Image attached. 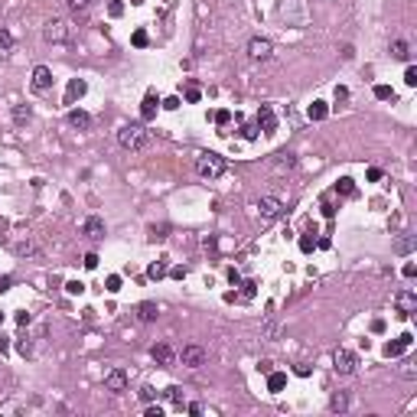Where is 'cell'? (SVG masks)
Returning a JSON list of instances; mask_svg holds the SVG:
<instances>
[{
	"label": "cell",
	"mask_w": 417,
	"mask_h": 417,
	"mask_svg": "<svg viewBox=\"0 0 417 417\" xmlns=\"http://www.w3.org/2000/svg\"><path fill=\"white\" fill-rule=\"evenodd\" d=\"M401 274H404V277H414V274H417V264H404Z\"/></svg>",
	"instance_id": "obj_60"
},
{
	"label": "cell",
	"mask_w": 417,
	"mask_h": 417,
	"mask_svg": "<svg viewBox=\"0 0 417 417\" xmlns=\"http://www.w3.org/2000/svg\"><path fill=\"white\" fill-rule=\"evenodd\" d=\"M401 378H407V381H414V378H417L414 362H404V365H401Z\"/></svg>",
	"instance_id": "obj_42"
},
{
	"label": "cell",
	"mask_w": 417,
	"mask_h": 417,
	"mask_svg": "<svg viewBox=\"0 0 417 417\" xmlns=\"http://www.w3.org/2000/svg\"><path fill=\"white\" fill-rule=\"evenodd\" d=\"M313 248H316V238H313V235H300V251L310 254Z\"/></svg>",
	"instance_id": "obj_37"
},
{
	"label": "cell",
	"mask_w": 417,
	"mask_h": 417,
	"mask_svg": "<svg viewBox=\"0 0 417 417\" xmlns=\"http://www.w3.org/2000/svg\"><path fill=\"white\" fill-rule=\"evenodd\" d=\"M137 398H140V401H144V404H153V401H157V391H153V388H150V385H144V388H140V391H137Z\"/></svg>",
	"instance_id": "obj_35"
},
{
	"label": "cell",
	"mask_w": 417,
	"mask_h": 417,
	"mask_svg": "<svg viewBox=\"0 0 417 417\" xmlns=\"http://www.w3.org/2000/svg\"><path fill=\"white\" fill-rule=\"evenodd\" d=\"M166 274H170V277H176V280H183V277H186V268H173V271H166Z\"/></svg>",
	"instance_id": "obj_58"
},
{
	"label": "cell",
	"mask_w": 417,
	"mask_h": 417,
	"mask_svg": "<svg viewBox=\"0 0 417 417\" xmlns=\"http://www.w3.org/2000/svg\"><path fill=\"white\" fill-rule=\"evenodd\" d=\"M108 13H111V16H121V13H124V4H121V0H114V4L108 7Z\"/></svg>",
	"instance_id": "obj_52"
},
{
	"label": "cell",
	"mask_w": 417,
	"mask_h": 417,
	"mask_svg": "<svg viewBox=\"0 0 417 417\" xmlns=\"http://www.w3.org/2000/svg\"><path fill=\"white\" fill-rule=\"evenodd\" d=\"M72 36H75V30H72L69 20H49L46 26H42V39L52 42V46H69Z\"/></svg>",
	"instance_id": "obj_3"
},
{
	"label": "cell",
	"mask_w": 417,
	"mask_h": 417,
	"mask_svg": "<svg viewBox=\"0 0 417 417\" xmlns=\"http://www.w3.org/2000/svg\"><path fill=\"white\" fill-rule=\"evenodd\" d=\"M147 277H150V280H163V277H166V261H153V264L147 268Z\"/></svg>",
	"instance_id": "obj_26"
},
{
	"label": "cell",
	"mask_w": 417,
	"mask_h": 417,
	"mask_svg": "<svg viewBox=\"0 0 417 417\" xmlns=\"http://www.w3.org/2000/svg\"><path fill=\"white\" fill-rule=\"evenodd\" d=\"M4 352H10V339H7V336H0V356H4Z\"/></svg>",
	"instance_id": "obj_61"
},
{
	"label": "cell",
	"mask_w": 417,
	"mask_h": 417,
	"mask_svg": "<svg viewBox=\"0 0 417 417\" xmlns=\"http://www.w3.org/2000/svg\"><path fill=\"white\" fill-rule=\"evenodd\" d=\"M411 342H414V336H411V333H401V336H398L394 342H388V345H385V356H388V359H398V356H404V352L411 349Z\"/></svg>",
	"instance_id": "obj_12"
},
{
	"label": "cell",
	"mask_w": 417,
	"mask_h": 417,
	"mask_svg": "<svg viewBox=\"0 0 417 417\" xmlns=\"http://www.w3.org/2000/svg\"><path fill=\"white\" fill-rule=\"evenodd\" d=\"M375 98L378 101H394V88L391 85H375Z\"/></svg>",
	"instance_id": "obj_30"
},
{
	"label": "cell",
	"mask_w": 417,
	"mask_h": 417,
	"mask_svg": "<svg viewBox=\"0 0 417 417\" xmlns=\"http://www.w3.org/2000/svg\"><path fill=\"white\" fill-rule=\"evenodd\" d=\"M157 316H160V306L150 303V300H144V303L137 306V319L140 323H157Z\"/></svg>",
	"instance_id": "obj_18"
},
{
	"label": "cell",
	"mask_w": 417,
	"mask_h": 417,
	"mask_svg": "<svg viewBox=\"0 0 417 417\" xmlns=\"http://www.w3.org/2000/svg\"><path fill=\"white\" fill-rule=\"evenodd\" d=\"M254 294H258V283H254V280H245V283H242V297H245V300H254Z\"/></svg>",
	"instance_id": "obj_38"
},
{
	"label": "cell",
	"mask_w": 417,
	"mask_h": 417,
	"mask_svg": "<svg viewBox=\"0 0 417 417\" xmlns=\"http://www.w3.org/2000/svg\"><path fill=\"white\" fill-rule=\"evenodd\" d=\"M163 108H166V111H176V108H180V98H176V95H170V98L163 101Z\"/></svg>",
	"instance_id": "obj_50"
},
{
	"label": "cell",
	"mask_w": 417,
	"mask_h": 417,
	"mask_svg": "<svg viewBox=\"0 0 417 417\" xmlns=\"http://www.w3.org/2000/svg\"><path fill=\"white\" fill-rule=\"evenodd\" d=\"M130 42H134L137 49H144L147 42H150V36H147V30H134V36H130Z\"/></svg>",
	"instance_id": "obj_36"
},
{
	"label": "cell",
	"mask_w": 417,
	"mask_h": 417,
	"mask_svg": "<svg viewBox=\"0 0 417 417\" xmlns=\"http://www.w3.org/2000/svg\"><path fill=\"white\" fill-rule=\"evenodd\" d=\"M30 313H26V310H20V313H16V323H20V326H30Z\"/></svg>",
	"instance_id": "obj_54"
},
{
	"label": "cell",
	"mask_w": 417,
	"mask_h": 417,
	"mask_svg": "<svg viewBox=\"0 0 417 417\" xmlns=\"http://www.w3.org/2000/svg\"><path fill=\"white\" fill-rule=\"evenodd\" d=\"M258 371H261V375H268V371H274V362H271V359H261V362H258Z\"/></svg>",
	"instance_id": "obj_49"
},
{
	"label": "cell",
	"mask_w": 417,
	"mask_h": 417,
	"mask_svg": "<svg viewBox=\"0 0 417 417\" xmlns=\"http://www.w3.org/2000/svg\"><path fill=\"white\" fill-rule=\"evenodd\" d=\"M283 385H287V375L283 371H268V391H283Z\"/></svg>",
	"instance_id": "obj_24"
},
{
	"label": "cell",
	"mask_w": 417,
	"mask_h": 417,
	"mask_svg": "<svg viewBox=\"0 0 417 417\" xmlns=\"http://www.w3.org/2000/svg\"><path fill=\"white\" fill-rule=\"evenodd\" d=\"M212 118H215V124H222V127H225V124H232V111H228V108H222V111H215V114H212Z\"/></svg>",
	"instance_id": "obj_40"
},
{
	"label": "cell",
	"mask_w": 417,
	"mask_h": 417,
	"mask_svg": "<svg viewBox=\"0 0 417 417\" xmlns=\"http://www.w3.org/2000/svg\"><path fill=\"white\" fill-rule=\"evenodd\" d=\"M248 56H251L254 62H268L274 56V42L264 39V36H254L251 42H248Z\"/></svg>",
	"instance_id": "obj_7"
},
{
	"label": "cell",
	"mask_w": 417,
	"mask_h": 417,
	"mask_svg": "<svg viewBox=\"0 0 417 417\" xmlns=\"http://www.w3.org/2000/svg\"><path fill=\"white\" fill-rule=\"evenodd\" d=\"M345 98H349V88H345V85H336V101H345Z\"/></svg>",
	"instance_id": "obj_53"
},
{
	"label": "cell",
	"mask_w": 417,
	"mask_h": 417,
	"mask_svg": "<svg viewBox=\"0 0 417 417\" xmlns=\"http://www.w3.org/2000/svg\"><path fill=\"white\" fill-rule=\"evenodd\" d=\"M98 261H101V258H98L95 251H92V254H85V268H88V271H95V268H98Z\"/></svg>",
	"instance_id": "obj_48"
},
{
	"label": "cell",
	"mask_w": 417,
	"mask_h": 417,
	"mask_svg": "<svg viewBox=\"0 0 417 417\" xmlns=\"http://www.w3.org/2000/svg\"><path fill=\"white\" fill-rule=\"evenodd\" d=\"M228 280H232V283H235V287H238V283H242V274H238L235 268H228Z\"/></svg>",
	"instance_id": "obj_57"
},
{
	"label": "cell",
	"mask_w": 417,
	"mask_h": 417,
	"mask_svg": "<svg viewBox=\"0 0 417 417\" xmlns=\"http://www.w3.org/2000/svg\"><path fill=\"white\" fill-rule=\"evenodd\" d=\"M333 368L339 371V375H352V371L359 368V356L352 349H342V345H339V349L333 352Z\"/></svg>",
	"instance_id": "obj_4"
},
{
	"label": "cell",
	"mask_w": 417,
	"mask_h": 417,
	"mask_svg": "<svg viewBox=\"0 0 417 417\" xmlns=\"http://www.w3.org/2000/svg\"><path fill=\"white\" fill-rule=\"evenodd\" d=\"M242 137L245 140H258V124H242Z\"/></svg>",
	"instance_id": "obj_39"
},
{
	"label": "cell",
	"mask_w": 417,
	"mask_h": 417,
	"mask_svg": "<svg viewBox=\"0 0 417 417\" xmlns=\"http://www.w3.org/2000/svg\"><path fill=\"white\" fill-rule=\"evenodd\" d=\"M365 180H368V183H378V180H381V170H378V166H368V170H365Z\"/></svg>",
	"instance_id": "obj_46"
},
{
	"label": "cell",
	"mask_w": 417,
	"mask_h": 417,
	"mask_svg": "<svg viewBox=\"0 0 417 417\" xmlns=\"http://www.w3.org/2000/svg\"><path fill=\"white\" fill-rule=\"evenodd\" d=\"M150 356H153V362H157V365H173V362H176L173 345H166V342H157L153 349H150Z\"/></svg>",
	"instance_id": "obj_13"
},
{
	"label": "cell",
	"mask_w": 417,
	"mask_h": 417,
	"mask_svg": "<svg viewBox=\"0 0 417 417\" xmlns=\"http://www.w3.org/2000/svg\"><path fill=\"white\" fill-rule=\"evenodd\" d=\"M414 245H417L414 238H411V235H404V238H398V242H394V251H398V254H411V251H414Z\"/></svg>",
	"instance_id": "obj_29"
},
{
	"label": "cell",
	"mask_w": 417,
	"mask_h": 417,
	"mask_svg": "<svg viewBox=\"0 0 417 417\" xmlns=\"http://www.w3.org/2000/svg\"><path fill=\"white\" fill-rule=\"evenodd\" d=\"M140 118H144V121H153L157 118V95H147V98L140 101Z\"/></svg>",
	"instance_id": "obj_22"
},
{
	"label": "cell",
	"mask_w": 417,
	"mask_h": 417,
	"mask_svg": "<svg viewBox=\"0 0 417 417\" xmlns=\"http://www.w3.org/2000/svg\"><path fill=\"white\" fill-rule=\"evenodd\" d=\"M258 130H264V134H271V130H277V114H274L271 104H261L258 108Z\"/></svg>",
	"instance_id": "obj_11"
},
{
	"label": "cell",
	"mask_w": 417,
	"mask_h": 417,
	"mask_svg": "<svg viewBox=\"0 0 417 417\" xmlns=\"http://www.w3.org/2000/svg\"><path fill=\"white\" fill-rule=\"evenodd\" d=\"M65 121L72 124L75 130H88V127H92V114H88V111H82V108H69Z\"/></svg>",
	"instance_id": "obj_14"
},
{
	"label": "cell",
	"mask_w": 417,
	"mask_h": 417,
	"mask_svg": "<svg viewBox=\"0 0 417 417\" xmlns=\"http://www.w3.org/2000/svg\"><path fill=\"white\" fill-rule=\"evenodd\" d=\"M118 144L124 150H147L150 147V130L144 124H124L118 130Z\"/></svg>",
	"instance_id": "obj_1"
},
{
	"label": "cell",
	"mask_w": 417,
	"mask_h": 417,
	"mask_svg": "<svg viewBox=\"0 0 417 417\" xmlns=\"http://www.w3.org/2000/svg\"><path fill=\"white\" fill-rule=\"evenodd\" d=\"M336 192H339V196H349V199H352V196H356V183H352L349 176H342V180L336 183Z\"/></svg>",
	"instance_id": "obj_28"
},
{
	"label": "cell",
	"mask_w": 417,
	"mask_h": 417,
	"mask_svg": "<svg viewBox=\"0 0 417 417\" xmlns=\"http://www.w3.org/2000/svg\"><path fill=\"white\" fill-rule=\"evenodd\" d=\"M10 46H13V36L4 30V26H0V49H10Z\"/></svg>",
	"instance_id": "obj_45"
},
{
	"label": "cell",
	"mask_w": 417,
	"mask_h": 417,
	"mask_svg": "<svg viewBox=\"0 0 417 417\" xmlns=\"http://www.w3.org/2000/svg\"><path fill=\"white\" fill-rule=\"evenodd\" d=\"M104 290H108V294H118L121 290V274H108V277H104Z\"/></svg>",
	"instance_id": "obj_33"
},
{
	"label": "cell",
	"mask_w": 417,
	"mask_h": 417,
	"mask_svg": "<svg viewBox=\"0 0 417 417\" xmlns=\"http://www.w3.org/2000/svg\"><path fill=\"white\" fill-rule=\"evenodd\" d=\"M323 215H326V218H333V215H336V206H333L330 199H323Z\"/></svg>",
	"instance_id": "obj_51"
},
{
	"label": "cell",
	"mask_w": 417,
	"mask_h": 417,
	"mask_svg": "<svg viewBox=\"0 0 417 417\" xmlns=\"http://www.w3.org/2000/svg\"><path fill=\"white\" fill-rule=\"evenodd\" d=\"M104 388H108L111 394H124L127 391V371L124 368H111L108 375H104Z\"/></svg>",
	"instance_id": "obj_8"
},
{
	"label": "cell",
	"mask_w": 417,
	"mask_h": 417,
	"mask_svg": "<svg viewBox=\"0 0 417 417\" xmlns=\"http://www.w3.org/2000/svg\"><path fill=\"white\" fill-rule=\"evenodd\" d=\"M294 163H297L294 153H277V160H274V166H277V170H290Z\"/></svg>",
	"instance_id": "obj_31"
},
{
	"label": "cell",
	"mask_w": 417,
	"mask_h": 417,
	"mask_svg": "<svg viewBox=\"0 0 417 417\" xmlns=\"http://www.w3.org/2000/svg\"><path fill=\"white\" fill-rule=\"evenodd\" d=\"M49 85H52L49 65H36V69H33V92H46Z\"/></svg>",
	"instance_id": "obj_16"
},
{
	"label": "cell",
	"mask_w": 417,
	"mask_h": 417,
	"mask_svg": "<svg viewBox=\"0 0 417 417\" xmlns=\"http://www.w3.org/2000/svg\"><path fill=\"white\" fill-rule=\"evenodd\" d=\"M394 310H398L401 316L417 313V297H414V290H398V294H394Z\"/></svg>",
	"instance_id": "obj_9"
},
{
	"label": "cell",
	"mask_w": 417,
	"mask_h": 417,
	"mask_svg": "<svg viewBox=\"0 0 417 417\" xmlns=\"http://www.w3.org/2000/svg\"><path fill=\"white\" fill-rule=\"evenodd\" d=\"M294 375H300V378H306V375H310V365H294Z\"/></svg>",
	"instance_id": "obj_59"
},
{
	"label": "cell",
	"mask_w": 417,
	"mask_h": 417,
	"mask_svg": "<svg viewBox=\"0 0 417 417\" xmlns=\"http://www.w3.org/2000/svg\"><path fill=\"white\" fill-rule=\"evenodd\" d=\"M10 283H13L10 277H0V294H4V290H10Z\"/></svg>",
	"instance_id": "obj_62"
},
{
	"label": "cell",
	"mask_w": 417,
	"mask_h": 417,
	"mask_svg": "<svg viewBox=\"0 0 417 417\" xmlns=\"http://www.w3.org/2000/svg\"><path fill=\"white\" fill-rule=\"evenodd\" d=\"M163 238H166V228H150V242H163Z\"/></svg>",
	"instance_id": "obj_47"
},
{
	"label": "cell",
	"mask_w": 417,
	"mask_h": 417,
	"mask_svg": "<svg viewBox=\"0 0 417 417\" xmlns=\"http://www.w3.org/2000/svg\"><path fill=\"white\" fill-rule=\"evenodd\" d=\"M258 212H261V222H277L283 212H287V206H283L277 196H261L258 199Z\"/></svg>",
	"instance_id": "obj_5"
},
{
	"label": "cell",
	"mask_w": 417,
	"mask_h": 417,
	"mask_svg": "<svg viewBox=\"0 0 417 417\" xmlns=\"http://www.w3.org/2000/svg\"><path fill=\"white\" fill-rule=\"evenodd\" d=\"M30 118H33V111L26 108V104H16V108H13V124H16V127L30 124Z\"/></svg>",
	"instance_id": "obj_25"
},
{
	"label": "cell",
	"mask_w": 417,
	"mask_h": 417,
	"mask_svg": "<svg viewBox=\"0 0 417 417\" xmlns=\"http://www.w3.org/2000/svg\"><path fill=\"white\" fill-rule=\"evenodd\" d=\"M65 4H69V10H72V13L78 16V13H88V7H92V0H65Z\"/></svg>",
	"instance_id": "obj_32"
},
{
	"label": "cell",
	"mask_w": 417,
	"mask_h": 417,
	"mask_svg": "<svg viewBox=\"0 0 417 417\" xmlns=\"http://www.w3.org/2000/svg\"><path fill=\"white\" fill-rule=\"evenodd\" d=\"M82 235L88 238V242H101V238H104V218L88 215V218L82 222Z\"/></svg>",
	"instance_id": "obj_10"
},
{
	"label": "cell",
	"mask_w": 417,
	"mask_h": 417,
	"mask_svg": "<svg viewBox=\"0 0 417 417\" xmlns=\"http://www.w3.org/2000/svg\"><path fill=\"white\" fill-rule=\"evenodd\" d=\"M85 92H88V85L82 82V78H72V82H69V88H65V104H75Z\"/></svg>",
	"instance_id": "obj_17"
},
{
	"label": "cell",
	"mask_w": 417,
	"mask_h": 417,
	"mask_svg": "<svg viewBox=\"0 0 417 417\" xmlns=\"http://www.w3.org/2000/svg\"><path fill=\"white\" fill-rule=\"evenodd\" d=\"M283 333V326H280V319H277V313H268V319H264V326H261V339H277V336Z\"/></svg>",
	"instance_id": "obj_15"
},
{
	"label": "cell",
	"mask_w": 417,
	"mask_h": 417,
	"mask_svg": "<svg viewBox=\"0 0 417 417\" xmlns=\"http://www.w3.org/2000/svg\"><path fill=\"white\" fill-rule=\"evenodd\" d=\"M0 326H4V313H0Z\"/></svg>",
	"instance_id": "obj_63"
},
{
	"label": "cell",
	"mask_w": 417,
	"mask_h": 417,
	"mask_svg": "<svg viewBox=\"0 0 417 417\" xmlns=\"http://www.w3.org/2000/svg\"><path fill=\"white\" fill-rule=\"evenodd\" d=\"M330 411H333V414H345V411H349V394H345V391H333Z\"/></svg>",
	"instance_id": "obj_20"
},
{
	"label": "cell",
	"mask_w": 417,
	"mask_h": 417,
	"mask_svg": "<svg viewBox=\"0 0 417 417\" xmlns=\"http://www.w3.org/2000/svg\"><path fill=\"white\" fill-rule=\"evenodd\" d=\"M202 98V88L196 85V82H189V85H186V101H192V104H196Z\"/></svg>",
	"instance_id": "obj_34"
},
{
	"label": "cell",
	"mask_w": 417,
	"mask_h": 417,
	"mask_svg": "<svg viewBox=\"0 0 417 417\" xmlns=\"http://www.w3.org/2000/svg\"><path fill=\"white\" fill-rule=\"evenodd\" d=\"M186 411H189L192 417H199V414H202V404H199V401H192V404H186Z\"/></svg>",
	"instance_id": "obj_55"
},
{
	"label": "cell",
	"mask_w": 417,
	"mask_h": 417,
	"mask_svg": "<svg viewBox=\"0 0 417 417\" xmlns=\"http://www.w3.org/2000/svg\"><path fill=\"white\" fill-rule=\"evenodd\" d=\"M391 59L407 62V59H411V46H407L404 39H394V42H391Z\"/></svg>",
	"instance_id": "obj_23"
},
{
	"label": "cell",
	"mask_w": 417,
	"mask_h": 417,
	"mask_svg": "<svg viewBox=\"0 0 417 417\" xmlns=\"http://www.w3.org/2000/svg\"><path fill=\"white\" fill-rule=\"evenodd\" d=\"M147 417H163V407H160V404H150V407H147Z\"/></svg>",
	"instance_id": "obj_56"
},
{
	"label": "cell",
	"mask_w": 417,
	"mask_h": 417,
	"mask_svg": "<svg viewBox=\"0 0 417 417\" xmlns=\"http://www.w3.org/2000/svg\"><path fill=\"white\" fill-rule=\"evenodd\" d=\"M163 398H166V401H173V404L183 411V388H180V385H170V388L163 391Z\"/></svg>",
	"instance_id": "obj_27"
},
{
	"label": "cell",
	"mask_w": 417,
	"mask_h": 417,
	"mask_svg": "<svg viewBox=\"0 0 417 417\" xmlns=\"http://www.w3.org/2000/svg\"><path fill=\"white\" fill-rule=\"evenodd\" d=\"M16 352H20L23 359H30V356H33V342H30V339H20V342H16Z\"/></svg>",
	"instance_id": "obj_41"
},
{
	"label": "cell",
	"mask_w": 417,
	"mask_h": 417,
	"mask_svg": "<svg viewBox=\"0 0 417 417\" xmlns=\"http://www.w3.org/2000/svg\"><path fill=\"white\" fill-rule=\"evenodd\" d=\"M225 170H228L225 157L212 153V150H202V153L196 157V173L202 176V180H218V176L225 173Z\"/></svg>",
	"instance_id": "obj_2"
},
{
	"label": "cell",
	"mask_w": 417,
	"mask_h": 417,
	"mask_svg": "<svg viewBox=\"0 0 417 417\" xmlns=\"http://www.w3.org/2000/svg\"><path fill=\"white\" fill-rule=\"evenodd\" d=\"M180 359H183V365L186 368H199V365H206V349H202L199 342H189V345H183V352H180Z\"/></svg>",
	"instance_id": "obj_6"
},
{
	"label": "cell",
	"mask_w": 417,
	"mask_h": 417,
	"mask_svg": "<svg viewBox=\"0 0 417 417\" xmlns=\"http://www.w3.org/2000/svg\"><path fill=\"white\" fill-rule=\"evenodd\" d=\"M404 85H411V88L417 85V69H414V65H407V69H404Z\"/></svg>",
	"instance_id": "obj_44"
},
{
	"label": "cell",
	"mask_w": 417,
	"mask_h": 417,
	"mask_svg": "<svg viewBox=\"0 0 417 417\" xmlns=\"http://www.w3.org/2000/svg\"><path fill=\"white\" fill-rule=\"evenodd\" d=\"M306 118L310 121H326V118H330V104H326V101H313L306 108Z\"/></svg>",
	"instance_id": "obj_21"
},
{
	"label": "cell",
	"mask_w": 417,
	"mask_h": 417,
	"mask_svg": "<svg viewBox=\"0 0 417 417\" xmlns=\"http://www.w3.org/2000/svg\"><path fill=\"white\" fill-rule=\"evenodd\" d=\"M65 290H69L72 297H78V294H85V283H82V280H69V283H65Z\"/></svg>",
	"instance_id": "obj_43"
},
{
	"label": "cell",
	"mask_w": 417,
	"mask_h": 417,
	"mask_svg": "<svg viewBox=\"0 0 417 417\" xmlns=\"http://www.w3.org/2000/svg\"><path fill=\"white\" fill-rule=\"evenodd\" d=\"M13 251L20 254V258H36V254H39V245L33 242V238H26V242H16V245H13Z\"/></svg>",
	"instance_id": "obj_19"
}]
</instances>
